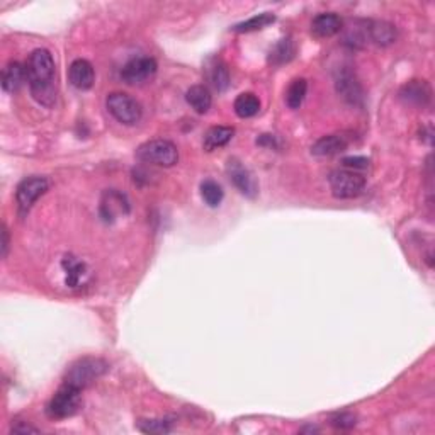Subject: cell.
<instances>
[{
    "instance_id": "2e32d148",
    "label": "cell",
    "mask_w": 435,
    "mask_h": 435,
    "mask_svg": "<svg viewBox=\"0 0 435 435\" xmlns=\"http://www.w3.org/2000/svg\"><path fill=\"white\" fill-rule=\"evenodd\" d=\"M367 36L378 46H390L396 41L398 33L396 28L384 21H369L367 23Z\"/></svg>"
},
{
    "instance_id": "44dd1931",
    "label": "cell",
    "mask_w": 435,
    "mask_h": 435,
    "mask_svg": "<svg viewBox=\"0 0 435 435\" xmlns=\"http://www.w3.org/2000/svg\"><path fill=\"white\" fill-rule=\"evenodd\" d=\"M294 54H296V45L293 43L291 37H282V40H279L277 43L274 45V48L270 50L269 60L270 63H274V65H284V63L293 60Z\"/></svg>"
},
{
    "instance_id": "484cf974",
    "label": "cell",
    "mask_w": 435,
    "mask_h": 435,
    "mask_svg": "<svg viewBox=\"0 0 435 435\" xmlns=\"http://www.w3.org/2000/svg\"><path fill=\"white\" fill-rule=\"evenodd\" d=\"M223 196H225V192H223L221 185L214 182V180L208 179L201 184V197L209 208H218L221 204Z\"/></svg>"
},
{
    "instance_id": "7402d4cb",
    "label": "cell",
    "mask_w": 435,
    "mask_h": 435,
    "mask_svg": "<svg viewBox=\"0 0 435 435\" xmlns=\"http://www.w3.org/2000/svg\"><path fill=\"white\" fill-rule=\"evenodd\" d=\"M308 94V82L305 79H294L286 91V104L289 109H299Z\"/></svg>"
},
{
    "instance_id": "9a60e30c",
    "label": "cell",
    "mask_w": 435,
    "mask_h": 435,
    "mask_svg": "<svg viewBox=\"0 0 435 435\" xmlns=\"http://www.w3.org/2000/svg\"><path fill=\"white\" fill-rule=\"evenodd\" d=\"M347 138L342 137V134H327L311 146V153L315 157H332V155H339L347 150Z\"/></svg>"
},
{
    "instance_id": "d4e9b609",
    "label": "cell",
    "mask_w": 435,
    "mask_h": 435,
    "mask_svg": "<svg viewBox=\"0 0 435 435\" xmlns=\"http://www.w3.org/2000/svg\"><path fill=\"white\" fill-rule=\"evenodd\" d=\"M276 23V16L270 14V12H264V14L253 16L248 21H243V23L236 24L233 28L235 33H253V31H260V29L267 28L269 24Z\"/></svg>"
},
{
    "instance_id": "3957f363",
    "label": "cell",
    "mask_w": 435,
    "mask_h": 435,
    "mask_svg": "<svg viewBox=\"0 0 435 435\" xmlns=\"http://www.w3.org/2000/svg\"><path fill=\"white\" fill-rule=\"evenodd\" d=\"M82 407V390L63 383V386L53 395L50 403L46 405V415L53 420L74 417Z\"/></svg>"
},
{
    "instance_id": "30bf717a",
    "label": "cell",
    "mask_w": 435,
    "mask_h": 435,
    "mask_svg": "<svg viewBox=\"0 0 435 435\" xmlns=\"http://www.w3.org/2000/svg\"><path fill=\"white\" fill-rule=\"evenodd\" d=\"M226 172L230 175V180L233 182V185L238 189L243 196L247 197H255L257 192H259V185H257L255 177L247 167L243 166L242 162H238L236 158L228 160Z\"/></svg>"
},
{
    "instance_id": "d6986e66",
    "label": "cell",
    "mask_w": 435,
    "mask_h": 435,
    "mask_svg": "<svg viewBox=\"0 0 435 435\" xmlns=\"http://www.w3.org/2000/svg\"><path fill=\"white\" fill-rule=\"evenodd\" d=\"M235 129L231 126H213L208 133L204 134V149L208 151L223 149L233 138Z\"/></svg>"
},
{
    "instance_id": "7a4b0ae2",
    "label": "cell",
    "mask_w": 435,
    "mask_h": 435,
    "mask_svg": "<svg viewBox=\"0 0 435 435\" xmlns=\"http://www.w3.org/2000/svg\"><path fill=\"white\" fill-rule=\"evenodd\" d=\"M108 371V362L99 357H83L79 359L69 367L65 374V383L71 386L79 388V390H86L92 383Z\"/></svg>"
},
{
    "instance_id": "7c38bea8",
    "label": "cell",
    "mask_w": 435,
    "mask_h": 435,
    "mask_svg": "<svg viewBox=\"0 0 435 435\" xmlns=\"http://www.w3.org/2000/svg\"><path fill=\"white\" fill-rule=\"evenodd\" d=\"M69 79L70 83L79 91H88L92 88L95 82V71L91 62L79 58V60L71 62L69 69Z\"/></svg>"
},
{
    "instance_id": "8fae6325",
    "label": "cell",
    "mask_w": 435,
    "mask_h": 435,
    "mask_svg": "<svg viewBox=\"0 0 435 435\" xmlns=\"http://www.w3.org/2000/svg\"><path fill=\"white\" fill-rule=\"evenodd\" d=\"M400 99L407 105L425 108L432 100V88L425 80H410L400 91Z\"/></svg>"
},
{
    "instance_id": "f1b7e54d",
    "label": "cell",
    "mask_w": 435,
    "mask_h": 435,
    "mask_svg": "<svg viewBox=\"0 0 435 435\" xmlns=\"http://www.w3.org/2000/svg\"><path fill=\"white\" fill-rule=\"evenodd\" d=\"M344 163L345 167L350 168H356V170H362V168H367L369 167V160H367L366 157H349V158H344Z\"/></svg>"
},
{
    "instance_id": "f546056e",
    "label": "cell",
    "mask_w": 435,
    "mask_h": 435,
    "mask_svg": "<svg viewBox=\"0 0 435 435\" xmlns=\"http://www.w3.org/2000/svg\"><path fill=\"white\" fill-rule=\"evenodd\" d=\"M12 432L14 434H37L40 430L33 425H26L24 422H18V424L12 425Z\"/></svg>"
},
{
    "instance_id": "4fadbf2b",
    "label": "cell",
    "mask_w": 435,
    "mask_h": 435,
    "mask_svg": "<svg viewBox=\"0 0 435 435\" xmlns=\"http://www.w3.org/2000/svg\"><path fill=\"white\" fill-rule=\"evenodd\" d=\"M344 28V21L340 16L333 14V12H325V14H318L316 18L311 21V33L315 37H332L339 35Z\"/></svg>"
},
{
    "instance_id": "ffe728a7",
    "label": "cell",
    "mask_w": 435,
    "mask_h": 435,
    "mask_svg": "<svg viewBox=\"0 0 435 435\" xmlns=\"http://www.w3.org/2000/svg\"><path fill=\"white\" fill-rule=\"evenodd\" d=\"M233 109L236 112V116L242 117V120H248V117L257 116L260 111V100L259 97L252 92H243L235 99Z\"/></svg>"
},
{
    "instance_id": "4316f807",
    "label": "cell",
    "mask_w": 435,
    "mask_h": 435,
    "mask_svg": "<svg viewBox=\"0 0 435 435\" xmlns=\"http://www.w3.org/2000/svg\"><path fill=\"white\" fill-rule=\"evenodd\" d=\"M138 429L145 434H168L172 430L170 420H139Z\"/></svg>"
},
{
    "instance_id": "83f0119b",
    "label": "cell",
    "mask_w": 435,
    "mask_h": 435,
    "mask_svg": "<svg viewBox=\"0 0 435 435\" xmlns=\"http://www.w3.org/2000/svg\"><path fill=\"white\" fill-rule=\"evenodd\" d=\"M332 425L340 430L352 429V427L356 425V417H354L352 413H339V415H335L332 418Z\"/></svg>"
},
{
    "instance_id": "5bb4252c",
    "label": "cell",
    "mask_w": 435,
    "mask_h": 435,
    "mask_svg": "<svg viewBox=\"0 0 435 435\" xmlns=\"http://www.w3.org/2000/svg\"><path fill=\"white\" fill-rule=\"evenodd\" d=\"M337 92L344 97L345 100L350 104H361L362 103V87L361 83H359V80L356 79V75L352 74V71H342L339 75V79H337Z\"/></svg>"
},
{
    "instance_id": "8992f818",
    "label": "cell",
    "mask_w": 435,
    "mask_h": 435,
    "mask_svg": "<svg viewBox=\"0 0 435 435\" xmlns=\"http://www.w3.org/2000/svg\"><path fill=\"white\" fill-rule=\"evenodd\" d=\"M332 194L339 199H354V197L361 196L366 189V179L359 172L350 170V168H339L333 170L330 177Z\"/></svg>"
},
{
    "instance_id": "cb8c5ba5",
    "label": "cell",
    "mask_w": 435,
    "mask_h": 435,
    "mask_svg": "<svg viewBox=\"0 0 435 435\" xmlns=\"http://www.w3.org/2000/svg\"><path fill=\"white\" fill-rule=\"evenodd\" d=\"M63 270L66 274V284L70 287H77L86 276V264L75 259V257H65L62 262Z\"/></svg>"
},
{
    "instance_id": "4dcf8cb0",
    "label": "cell",
    "mask_w": 435,
    "mask_h": 435,
    "mask_svg": "<svg viewBox=\"0 0 435 435\" xmlns=\"http://www.w3.org/2000/svg\"><path fill=\"white\" fill-rule=\"evenodd\" d=\"M7 250H9V230L4 226L2 228V257L7 255Z\"/></svg>"
},
{
    "instance_id": "603a6c76",
    "label": "cell",
    "mask_w": 435,
    "mask_h": 435,
    "mask_svg": "<svg viewBox=\"0 0 435 435\" xmlns=\"http://www.w3.org/2000/svg\"><path fill=\"white\" fill-rule=\"evenodd\" d=\"M208 69L209 82L213 83V87L216 88L218 92L226 91L228 86H230V70H228L226 63L221 60H213Z\"/></svg>"
},
{
    "instance_id": "9c48e42d",
    "label": "cell",
    "mask_w": 435,
    "mask_h": 435,
    "mask_svg": "<svg viewBox=\"0 0 435 435\" xmlns=\"http://www.w3.org/2000/svg\"><path fill=\"white\" fill-rule=\"evenodd\" d=\"M100 218L105 223L116 221L117 218L126 216L129 213V201L124 194L116 191V189H109L103 194V199H100L99 206Z\"/></svg>"
},
{
    "instance_id": "5b68a950",
    "label": "cell",
    "mask_w": 435,
    "mask_h": 435,
    "mask_svg": "<svg viewBox=\"0 0 435 435\" xmlns=\"http://www.w3.org/2000/svg\"><path fill=\"white\" fill-rule=\"evenodd\" d=\"M105 105H108V111L111 112L114 120L126 126L138 124L143 116L141 104L129 94H124V92H112V94H109L108 99H105Z\"/></svg>"
},
{
    "instance_id": "e0dca14e",
    "label": "cell",
    "mask_w": 435,
    "mask_h": 435,
    "mask_svg": "<svg viewBox=\"0 0 435 435\" xmlns=\"http://www.w3.org/2000/svg\"><path fill=\"white\" fill-rule=\"evenodd\" d=\"M26 80H28V71L23 63L11 62L7 63L6 69L2 70V88L6 92H9V94L19 91Z\"/></svg>"
},
{
    "instance_id": "277c9868",
    "label": "cell",
    "mask_w": 435,
    "mask_h": 435,
    "mask_svg": "<svg viewBox=\"0 0 435 435\" xmlns=\"http://www.w3.org/2000/svg\"><path fill=\"white\" fill-rule=\"evenodd\" d=\"M137 157L145 163H151L157 167H174L179 160V150L172 141L168 139H150V141L143 143L137 150Z\"/></svg>"
},
{
    "instance_id": "6da1fadb",
    "label": "cell",
    "mask_w": 435,
    "mask_h": 435,
    "mask_svg": "<svg viewBox=\"0 0 435 435\" xmlns=\"http://www.w3.org/2000/svg\"><path fill=\"white\" fill-rule=\"evenodd\" d=\"M26 71L31 95L41 105L52 108L57 100V66L53 54L45 48L35 50L29 54Z\"/></svg>"
},
{
    "instance_id": "ba28073f",
    "label": "cell",
    "mask_w": 435,
    "mask_h": 435,
    "mask_svg": "<svg viewBox=\"0 0 435 435\" xmlns=\"http://www.w3.org/2000/svg\"><path fill=\"white\" fill-rule=\"evenodd\" d=\"M46 191H48V180H46L45 177L33 175L24 179L23 182L18 185V191H16V199H18L21 213H28V211L33 208V204H35Z\"/></svg>"
},
{
    "instance_id": "ac0fdd59",
    "label": "cell",
    "mask_w": 435,
    "mask_h": 435,
    "mask_svg": "<svg viewBox=\"0 0 435 435\" xmlns=\"http://www.w3.org/2000/svg\"><path fill=\"white\" fill-rule=\"evenodd\" d=\"M185 100L197 114H206L213 104V97L208 87L204 86H192L185 92Z\"/></svg>"
},
{
    "instance_id": "52a82bcc",
    "label": "cell",
    "mask_w": 435,
    "mask_h": 435,
    "mask_svg": "<svg viewBox=\"0 0 435 435\" xmlns=\"http://www.w3.org/2000/svg\"><path fill=\"white\" fill-rule=\"evenodd\" d=\"M157 62L150 57H138L133 58L122 66L121 79L124 80L128 86H141V83L149 82L157 74Z\"/></svg>"
}]
</instances>
